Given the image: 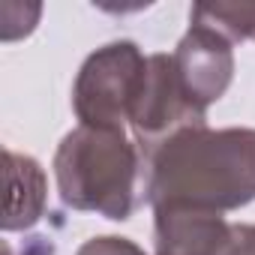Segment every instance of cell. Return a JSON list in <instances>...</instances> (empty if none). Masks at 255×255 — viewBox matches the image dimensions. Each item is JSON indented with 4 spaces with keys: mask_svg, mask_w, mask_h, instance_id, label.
<instances>
[{
    "mask_svg": "<svg viewBox=\"0 0 255 255\" xmlns=\"http://www.w3.org/2000/svg\"><path fill=\"white\" fill-rule=\"evenodd\" d=\"M150 207L231 213L255 201V129H186L147 162Z\"/></svg>",
    "mask_w": 255,
    "mask_h": 255,
    "instance_id": "6da1fadb",
    "label": "cell"
},
{
    "mask_svg": "<svg viewBox=\"0 0 255 255\" xmlns=\"http://www.w3.org/2000/svg\"><path fill=\"white\" fill-rule=\"evenodd\" d=\"M147 72V54L132 39L96 48L78 69L72 84V111L81 126L126 129Z\"/></svg>",
    "mask_w": 255,
    "mask_h": 255,
    "instance_id": "3957f363",
    "label": "cell"
},
{
    "mask_svg": "<svg viewBox=\"0 0 255 255\" xmlns=\"http://www.w3.org/2000/svg\"><path fill=\"white\" fill-rule=\"evenodd\" d=\"M75 255H147L135 240L129 237H117V234H99L90 237L78 246Z\"/></svg>",
    "mask_w": 255,
    "mask_h": 255,
    "instance_id": "9c48e42d",
    "label": "cell"
},
{
    "mask_svg": "<svg viewBox=\"0 0 255 255\" xmlns=\"http://www.w3.org/2000/svg\"><path fill=\"white\" fill-rule=\"evenodd\" d=\"M189 21L207 24L231 42H255V3H195Z\"/></svg>",
    "mask_w": 255,
    "mask_h": 255,
    "instance_id": "ba28073f",
    "label": "cell"
},
{
    "mask_svg": "<svg viewBox=\"0 0 255 255\" xmlns=\"http://www.w3.org/2000/svg\"><path fill=\"white\" fill-rule=\"evenodd\" d=\"M198 126H207V111L198 108L183 90L180 75L174 69V57L165 51L147 54V72L129 120L132 141L138 144L144 162L174 135L198 129Z\"/></svg>",
    "mask_w": 255,
    "mask_h": 255,
    "instance_id": "277c9868",
    "label": "cell"
},
{
    "mask_svg": "<svg viewBox=\"0 0 255 255\" xmlns=\"http://www.w3.org/2000/svg\"><path fill=\"white\" fill-rule=\"evenodd\" d=\"M174 69L180 75L183 90L198 108H210L225 96L234 78V42L219 30L189 21V30L180 36L174 48Z\"/></svg>",
    "mask_w": 255,
    "mask_h": 255,
    "instance_id": "8992f818",
    "label": "cell"
},
{
    "mask_svg": "<svg viewBox=\"0 0 255 255\" xmlns=\"http://www.w3.org/2000/svg\"><path fill=\"white\" fill-rule=\"evenodd\" d=\"M51 168L60 201L72 210L126 222L147 201L144 156L126 129L78 123L60 138Z\"/></svg>",
    "mask_w": 255,
    "mask_h": 255,
    "instance_id": "7a4b0ae2",
    "label": "cell"
},
{
    "mask_svg": "<svg viewBox=\"0 0 255 255\" xmlns=\"http://www.w3.org/2000/svg\"><path fill=\"white\" fill-rule=\"evenodd\" d=\"M6 159V204H3V231H27L33 228L48 201V177L45 168L12 147L3 150Z\"/></svg>",
    "mask_w": 255,
    "mask_h": 255,
    "instance_id": "52a82bcc",
    "label": "cell"
},
{
    "mask_svg": "<svg viewBox=\"0 0 255 255\" xmlns=\"http://www.w3.org/2000/svg\"><path fill=\"white\" fill-rule=\"evenodd\" d=\"M153 255H255V222H228L225 213L156 207Z\"/></svg>",
    "mask_w": 255,
    "mask_h": 255,
    "instance_id": "5b68a950",
    "label": "cell"
}]
</instances>
